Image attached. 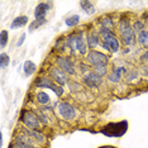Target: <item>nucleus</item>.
<instances>
[{"label":"nucleus","mask_w":148,"mask_h":148,"mask_svg":"<svg viewBox=\"0 0 148 148\" xmlns=\"http://www.w3.org/2000/svg\"><path fill=\"white\" fill-rule=\"evenodd\" d=\"M116 29H118V36L120 37V42L125 47H132L137 42V33L134 32L133 27L130 25L129 19L127 18L119 19Z\"/></svg>","instance_id":"1"},{"label":"nucleus","mask_w":148,"mask_h":148,"mask_svg":"<svg viewBox=\"0 0 148 148\" xmlns=\"http://www.w3.org/2000/svg\"><path fill=\"white\" fill-rule=\"evenodd\" d=\"M103 38V45L101 47L104 49H106L110 53H116L120 49V41L119 37L116 36V33L110 29H105V28H99L97 29Z\"/></svg>","instance_id":"2"},{"label":"nucleus","mask_w":148,"mask_h":148,"mask_svg":"<svg viewBox=\"0 0 148 148\" xmlns=\"http://www.w3.org/2000/svg\"><path fill=\"white\" fill-rule=\"evenodd\" d=\"M85 62L87 63L89 66H91L92 69L95 67H101V66H105L108 67L110 62V57L104 52H100L97 49H90L89 53L85 56Z\"/></svg>","instance_id":"3"},{"label":"nucleus","mask_w":148,"mask_h":148,"mask_svg":"<svg viewBox=\"0 0 148 148\" xmlns=\"http://www.w3.org/2000/svg\"><path fill=\"white\" fill-rule=\"evenodd\" d=\"M34 86L36 87H41V89H49V90H52V91L55 92L57 96H63V94H65L63 87L60 86V85H57V84L53 81L49 76H41V77H38V79H36Z\"/></svg>","instance_id":"4"},{"label":"nucleus","mask_w":148,"mask_h":148,"mask_svg":"<svg viewBox=\"0 0 148 148\" xmlns=\"http://www.w3.org/2000/svg\"><path fill=\"white\" fill-rule=\"evenodd\" d=\"M56 112L63 120H66V122H71L77 115L76 108L73 106L71 103H67V101H61L57 104Z\"/></svg>","instance_id":"5"},{"label":"nucleus","mask_w":148,"mask_h":148,"mask_svg":"<svg viewBox=\"0 0 148 148\" xmlns=\"http://www.w3.org/2000/svg\"><path fill=\"white\" fill-rule=\"evenodd\" d=\"M21 122L23 123L24 128L34 129V130H38L42 125L38 115L34 112H32V110H23V113L21 115Z\"/></svg>","instance_id":"6"},{"label":"nucleus","mask_w":148,"mask_h":148,"mask_svg":"<svg viewBox=\"0 0 148 148\" xmlns=\"http://www.w3.org/2000/svg\"><path fill=\"white\" fill-rule=\"evenodd\" d=\"M55 63H56V67H58L60 70H62L63 72L67 73V75H70V76L76 75L75 63H73V61H72L71 58H70V57L58 56V57H56Z\"/></svg>","instance_id":"7"},{"label":"nucleus","mask_w":148,"mask_h":148,"mask_svg":"<svg viewBox=\"0 0 148 148\" xmlns=\"http://www.w3.org/2000/svg\"><path fill=\"white\" fill-rule=\"evenodd\" d=\"M82 84L90 90H97L103 85V77L96 75L94 71H90L82 76Z\"/></svg>","instance_id":"8"},{"label":"nucleus","mask_w":148,"mask_h":148,"mask_svg":"<svg viewBox=\"0 0 148 148\" xmlns=\"http://www.w3.org/2000/svg\"><path fill=\"white\" fill-rule=\"evenodd\" d=\"M9 148H36V146L24 132H21L9 144Z\"/></svg>","instance_id":"9"},{"label":"nucleus","mask_w":148,"mask_h":148,"mask_svg":"<svg viewBox=\"0 0 148 148\" xmlns=\"http://www.w3.org/2000/svg\"><path fill=\"white\" fill-rule=\"evenodd\" d=\"M48 76L51 77L57 85H60L62 87L69 84V77H67L69 75L66 72H63L62 70H60L58 67H51L48 71Z\"/></svg>","instance_id":"10"},{"label":"nucleus","mask_w":148,"mask_h":148,"mask_svg":"<svg viewBox=\"0 0 148 148\" xmlns=\"http://www.w3.org/2000/svg\"><path fill=\"white\" fill-rule=\"evenodd\" d=\"M75 49H76V52L81 56H86L90 51L89 46H87V42H86V37L82 31L75 34Z\"/></svg>","instance_id":"11"},{"label":"nucleus","mask_w":148,"mask_h":148,"mask_svg":"<svg viewBox=\"0 0 148 148\" xmlns=\"http://www.w3.org/2000/svg\"><path fill=\"white\" fill-rule=\"evenodd\" d=\"M86 42H87V46H89L90 49H95L99 46H101L103 38H101V36H100L99 31H96V29L90 31L86 36Z\"/></svg>","instance_id":"12"},{"label":"nucleus","mask_w":148,"mask_h":148,"mask_svg":"<svg viewBox=\"0 0 148 148\" xmlns=\"http://www.w3.org/2000/svg\"><path fill=\"white\" fill-rule=\"evenodd\" d=\"M128 70L125 69V66H116L110 71V73L108 75V81L112 84H118L120 82L123 75H125Z\"/></svg>","instance_id":"13"},{"label":"nucleus","mask_w":148,"mask_h":148,"mask_svg":"<svg viewBox=\"0 0 148 148\" xmlns=\"http://www.w3.org/2000/svg\"><path fill=\"white\" fill-rule=\"evenodd\" d=\"M22 132H24L27 136H28L33 142L37 143H45L47 140L46 136L39 130H34V129H28V128H22Z\"/></svg>","instance_id":"14"},{"label":"nucleus","mask_w":148,"mask_h":148,"mask_svg":"<svg viewBox=\"0 0 148 148\" xmlns=\"http://www.w3.org/2000/svg\"><path fill=\"white\" fill-rule=\"evenodd\" d=\"M49 9H51V4H49V3H46V1L39 3L34 9V18L36 19L46 18V14L49 12Z\"/></svg>","instance_id":"15"},{"label":"nucleus","mask_w":148,"mask_h":148,"mask_svg":"<svg viewBox=\"0 0 148 148\" xmlns=\"http://www.w3.org/2000/svg\"><path fill=\"white\" fill-rule=\"evenodd\" d=\"M28 22H29V19L27 15H19L15 19H13V22L10 24V29H19L28 24Z\"/></svg>","instance_id":"16"},{"label":"nucleus","mask_w":148,"mask_h":148,"mask_svg":"<svg viewBox=\"0 0 148 148\" xmlns=\"http://www.w3.org/2000/svg\"><path fill=\"white\" fill-rule=\"evenodd\" d=\"M137 43L142 48H148V31H142L137 34Z\"/></svg>","instance_id":"17"},{"label":"nucleus","mask_w":148,"mask_h":148,"mask_svg":"<svg viewBox=\"0 0 148 148\" xmlns=\"http://www.w3.org/2000/svg\"><path fill=\"white\" fill-rule=\"evenodd\" d=\"M36 101L38 103L39 105L46 106V105H48V104L51 103V97H49V95L47 92L39 91V92H37V95H36Z\"/></svg>","instance_id":"18"},{"label":"nucleus","mask_w":148,"mask_h":148,"mask_svg":"<svg viewBox=\"0 0 148 148\" xmlns=\"http://www.w3.org/2000/svg\"><path fill=\"white\" fill-rule=\"evenodd\" d=\"M36 70H37V65L31 60H27L24 65H23V71H24L25 76H32L36 72Z\"/></svg>","instance_id":"19"},{"label":"nucleus","mask_w":148,"mask_h":148,"mask_svg":"<svg viewBox=\"0 0 148 148\" xmlns=\"http://www.w3.org/2000/svg\"><path fill=\"white\" fill-rule=\"evenodd\" d=\"M100 28H105V29H110V31H114V21L112 16H103L99 21Z\"/></svg>","instance_id":"20"},{"label":"nucleus","mask_w":148,"mask_h":148,"mask_svg":"<svg viewBox=\"0 0 148 148\" xmlns=\"http://www.w3.org/2000/svg\"><path fill=\"white\" fill-rule=\"evenodd\" d=\"M80 6H81L82 10L85 12L86 14H89V15L95 14V12H96V9H95V6H94L92 3L86 1V0H84V1H80Z\"/></svg>","instance_id":"21"},{"label":"nucleus","mask_w":148,"mask_h":148,"mask_svg":"<svg viewBox=\"0 0 148 148\" xmlns=\"http://www.w3.org/2000/svg\"><path fill=\"white\" fill-rule=\"evenodd\" d=\"M138 77H139V71L136 69H130L128 70L127 73L124 75V79H125L127 82H133L136 81V80H138Z\"/></svg>","instance_id":"22"},{"label":"nucleus","mask_w":148,"mask_h":148,"mask_svg":"<svg viewBox=\"0 0 148 148\" xmlns=\"http://www.w3.org/2000/svg\"><path fill=\"white\" fill-rule=\"evenodd\" d=\"M47 23V19L46 18H43V19H34L33 22L29 23V28H28V31L29 32H34L36 29H38L39 27H42V25H45Z\"/></svg>","instance_id":"23"},{"label":"nucleus","mask_w":148,"mask_h":148,"mask_svg":"<svg viewBox=\"0 0 148 148\" xmlns=\"http://www.w3.org/2000/svg\"><path fill=\"white\" fill-rule=\"evenodd\" d=\"M65 23H66L67 27H70V28H73V27L79 25V23H80V15H77V14L70 15L69 18L65 21Z\"/></svg>","instance_id":"24"},{"label":"nucleus","mask_w":148,"mask_h":148,"mask_svg":"<svg viewBox=\"0 0 148 148\" xmlns=\"http://www.w3.org/2000/svg\"><path fill=\"white\" fill-rule=\"evenodd\" d=\"M8 42H9V33H8V31L3 29V31L0 32V47L4 49L6 45H8Z\"/></svg>","instance_id":"25"},{"label":"nucleus","mask_w":148,"mask_h":148,"mask_svg":"<svg viewBox=\"0 0 148 148\" xmlns=\"http://www.w3.org/2000/svg\"><path fill=\"white\" fill-rule=\"evenodd\" d=\"M9 63H10V57H9V55L5 52H1V55H0V67L5 69V67L9 66Z\"/></svg>","instance_id":"26"},{"label":"nucleus","mask_w":148,"mask_h":148,"mask_svg":"<svg viewBox=\"0 0 148 148\" xmlns=\"http://www.w3.org/2000/svg\"><path fill=\"white\" fill-rule=\"evenodd\" d=\"M132 27H133V29H134V32L137 33H139V32H142V31H144V29H146V24H144V23L142 22V21H139V19H138V21H136L132 24Z\"/></svg>","instance_id":"27"},{"label":"nucleus","mask_w":148,"mask_h":148,"mask_svg":"<svg viewBox=\"0 0 148 148\" xmlns=\"http://www.w3.org/2000/svg\"><path fill=\"white\" fill-rule=\"evenodd\" d=\"M92 71L96 73V75H99L100 77H104V76H108L109 73H108V67L105 66H101V67H95V69H92Z\"/></svg>","instance_id":"28"},{"label":"nucleus","mask_w":148,"mask_h":148,"mask_svg":"<svg viewBox=\"0 0 148 148\" xmlns=\"http://www.w3.org/2000/svg\"><path fill=\"white\" fill-rule=\"evenodd\" d=\"M36 114L38 115V118H39V120H41L42 124H48V120L49 119H48V116H47L43 112H38V113H36Z\"/></svg>","instance_id":"29"},{"label":"nucleus","mask_w":148,"mask_h":148,"mask_svg":"<svg viewBox=\"0 0 148 148\" xmlns=\"http://www.w3.org/2000/svg\"><path fill=\"white\" fill-rule=\"evenodd\" d=\"M139 61L142 65H148V49L147 51H144L142 55L139 56Z\"/></svg>","instance_id":"30"},{"label":"nucleus","mask_w":148,"mask_h":148,"mask_svg":"<svg viewBox=\"0 0 148 148\" xmlns=\"http://www.w3.org/2000/svg\"><path fill=\"white\" fill-rule=\"evenodd\" d=\"M139 75L148 77V65H142L139 69Z\"/></svg>","instance_id":"31"},{"label":"nucleus","mask_w":148,"mask_h":148,"mask_svg":"<svg viewBox=\"0 0 148 148\" xmlns=\"http://www.w3.org/2000/svg\"><path fill=\"white\" fill-rule=\"evenodd\" d=\"M25 37H27V34H25V33H23V34L21 36V38L18 39V42H16V47H22V45L25 41Z\"/></svg>","instance_id":"32"},{"label":"nucleus","mask_w":148,"mask_h":148,"mask_svg":"<svg viewBox=\"0 0 148 148\" xmlns=\"http://www.w3.org/2000/svg\"><path fill=\"white\" fill-rule=\"evenodd\" d=\"M100 148H115V147H112V146H104V147H100Z\"/></svg>","instance_id":"33"}]
</instances>
